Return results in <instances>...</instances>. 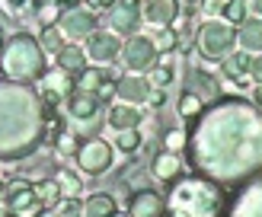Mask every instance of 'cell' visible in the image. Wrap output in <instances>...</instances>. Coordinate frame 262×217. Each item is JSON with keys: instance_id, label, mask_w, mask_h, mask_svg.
Masks as SVG:
<instances>
[{"instance_id": "30bf717a", "label": "cell", "mask_w": 262, "mask_h": 217, "mask_svg": "<svg viewBox=\"0 0 262 217\" xmlns=\"http://www.w3.org/2000/svg\"><path fill=\"white\" fill-rule=\"evenodd\" d=\"M144 19V13L138 7V0H119L112 10H109V26L112 32H122V35H131L138 32V22Z\"/></svg>"}, {"instance_id": "f6af8a7d", "label": "cell", "mask_w": 262, "mask_h": 217, "mask_svg": "<svg viewBox=\"0 0 262 217\" xmlns=\"http://www.w3.org/2000/svg\"><path fill=\"white\" fill-rule=\"evenodd\" d=\"M29 0H10V7H26Z\"/></svg>"}, {"instance_id": "52a82bcc", "label": "cell", "mask_w": 262, "mask_h": 217, "mask_svg": "<svg viewBox=\"0 0 262 217\" xmlns=\"http://www.w3.org/2000/svg\"><path fill=\"white\" fill-rule=\"evenodd\" d=\"M74 93H77V80H74V74L61 70V67L45 70V77H42V96H45L48 106H58L61 99H71Z\"/></svg>"}, {"instance_id": "7a4b0ae2", "label": "cell", "mask_w": 262, "mask_h": 217, "mask_svg": "<svg viewBox=\"0 0 262 217\" xmlns=\"http://www.w3.org/2000/svg\"><path fill=\"white\" fill-rule=\"evenodd\" d=\"M0 58H4L0 67H4V74L10 80L29 83V80L45 77V48L29 35H13Z\"/></svg>"}, {"instance_id": "484cf974", "label": "cell", "mask_w": 262, "mask_h": 217, "mask_svg": "<svg viewBox=\"0 0 262 217\" xmlns=\"http://www.w3.org/2000/svg\"><path fill=\"white\" fill-rule=\"evenodd\" d=\"M45 122H48V128H45V140H48V144H58V140L68 134V128H64V118H58V112H48V115H45Z\"/></svg>"}, {"instance_id": "e575fe53", "label": "cell", "mask_w": 262, "mask_h": 217, "mask_svg": "<svg viewBox=\"0 0 262 217\" xmlns=\"http://www.w3.org/2000/svg\"><path fill=\"white\" fill-rule=\"evenodd\" d=\"M250 77L262 86V55H259V58H253V64H250Z\"/></svg>"}, {"instance_id": "d6986e66", "label": "cell", "mask_w": 262, "mask_h": 217, "mask_svg": "<svg viewBox=\"0 0 262 217\" xmlns=\"http://www.w3.org/2000/svg\"><path fill=\"white\" fill-rule=\"evenodd\" d=\"M119 211L112 195H90L86 204H83V217H112Z\"/></svg>"}, {"instance_id": "83f0119b", "label": "cell", "mask_w": 262, "mask_h": 217, "mask_svg": "<svg viewBox=\"0 0 262 217\" xmlns=\"http://www.w3.org/2000/svg\"><path fill=\"white\" fill-rule=\"evenodd\" d=\"M115 147H119L122 153H135L141 147V134H138V128H131V131H119L115 134Z\"/></svg>"}, {"instance_id": "f546056e", "label": "cell", "mask_w": 262, "mask_h": 217, "mask_svg": "<svg viewBox=\"0 0 262 217\" xmlns=\"http://www.w3.org/2000/svg\"><path fill=\"white\" fill-rule=\"evenodd\" d=\"M64 45H68V42H64V32L58 29V26H48V29H42V48H48V51H55V55H58Z\"/></svg>"}, {"instance_id": "e0dca14e", "label": "cell", "mask_w": 262, "mask_h": 217, "mask_svg": "<svg viewBox=\"0 0 262 217\" xmlns=\"http://www.w3.org/2000/svg\"><path fill=\"white\" fill-rule=\"evenodd\" d=\"M55 58H58V67L68 70V74H74V77L80 74V70H86V51L77 45V42H68Z\"/></svg>"}, {"instance_id": "d6a6232c", "label": "cell", "mask_w": 262, "mask_h": 217, "mask_svg": "<svg viewBox=\"0 0 262 217\" xmlns=\"http://www.w3.org/2000/svg\"><path fill=\"white\" fill-rule=\"evenodd\" d=\"M4 188H7V198H13V195H19V191H26V188H32L26 179H10V182H4Z\"/></svg>"}, {"instance_id": "8d00e7d4", "label": "cell", "mask_w": 262, "mask_h": 217, "mask_svg": "<svg viewBox=\"0 0 262 217\" xmlns=\"http://www.w3.org/2000/svg\"><path fill=\"white\" fill-rule=\"evenodd\" d=\"M86 4L93 7V10H112L115 4H119V0H86Z\"/></svg>"}, {"instance_id": "4316f807", "label": "cell", "mask_w": 262, "mask_h": 217, "mask_svg": "<svg viewBox=\"0 0 262 217\" xmlns=\"http://www.w3.org/2000/svg\"><path fill=\"white\" fill-rule=\"evenodd\" d=\"M179 115L182 118H199L202 115V99L195 93H182L179 96Z\"/></svg>"}, {"instance_id": "7bdbcfd3", "label": "cell", "mask_w": 262, "mask_h": 217, "mask_svg": "<svg viewBox=\"0 0 262 217\" xmlns=\"http://www.w3.org/2000/svg\"><path fill=\"white\" fill-rule=\"evenodd\" d=\"M256 109H259V112H262V86H259V89H256Z\"/></svg>"}, {"instance_id": "7c38bea8", "label": "cell", "mask_w": 262, "mask_h": 217, "mask_svg": "<svg viewBox=\"0 0 262 217\" xmlns=\"http://www.w3.org/2000/svg\"><path fill=\"white\" fill-rule=\"evenodd\" d=\"M141 13H144V19L150 26L163 29V26H173V19L179 16V4L176 0H144Z\"/></svg>"}, {"instance_id": "f35d334b", "label": "cell", "mask_w": 262, "mask_h": 217, "mask_svg": "<svg viewBox=\"0 0 262 217\" xmlns=\"http://www.w3.org/2000/svg\"><path fill=\"white\" fill-rule=\"evenodd\" d=\"M224 0H208V10H211V13H224Z\"/></svg>"}, {"instance_id": "9c48e42d", "label": "cell", "mask_w": 262, "mask_h": 217, "mask_svg": "<svg viewBox=\"0 0 262 217\" xmlns=\"http://www.w3.org/2000/svg\"><path fill=\"white\" fill-rule=\"evenodd\" d=\"M154 93V83L147 80V77H141V74H125L115 80V96L131 102V106H141V102H147Z\"/></svg>"}, {"instance_id": "ab89813d", "label": "cell", "mask_w": 262, "mask_h": 217, "mask_svg": "<svg viewBox=\"0 0 262 217\" xmlns=\"http://www.w3.org/2000/svg\"><path fill=\"white\" fill-rule=\"evenodd\" d=\"M0 217H13V211H10V201H7V198H0Z\"/></svg>"}, {"instance_id": "4dcf8cb0", "label": "cell", "mask_w": 262, "mask_h": 217, "mask_svg": "<svg viewBox=\"0 0 262 217\" xmlns=\"http://www.w3.org/2000/svg\"><path fill=\"white\" fill-rule=\"evenodd\" d=\"M55 208L61 211V217H83V204H80V198H61Z\"/></svg>"}, {"instance_id": "2e32d148", "label": "cell", "mask_w": 262, "mask_h": 217, "mask_svg": "<svg viewBox=\"0 0 262 217\" xmlns=\"http://www.w3.org/2000/svg\"><path fill=\"white\" fill-rule=\"evenodd\" d=\"M182 160H179V153H169V150H163V153H157V160H154V176L160 179V182H176V179L182 176Z\"/></svg>"}, {"instance_id": "277c9868", "label": "cell", "mask_w": 262, "mask_h": 217, "mask_svg": "<svg viewBox=\"0 0 262 217\" xmlns=\"http://www.w3.org/2000/svg\"><path fill=\"white\" fill-rule=\"evenodd\" d=\"M122 61H125L128 74H150V67L160 61V51H157L154 38L131 35L128 42H125V48H122Z\"/></svg>"}, {"instance_id": "1f68e13d", "label": "cell", "mask_w": 262, "mask_h": 217, "mask_svg": "<svg viewBox=\"0 0 262 217\" xmlns=\"http://www.w3.org/2000/svg\"><path fill=\"white\" fill-rule=\"evenodd\" d=\"M163 147H166L169 153H179L182 147H189V137H186V131H169V134L163 137Z\"/></svg>"}, {"instance_id": "ee69618b", "label": "cell", "mask_w": 262, "mask_h": 217, "mask_svg": "<svg viewBox=\"0 0 262 217\" xmlns=\"http://www.w3.org/2000/svg\"><path fill=\"white\" fill-rule=\"evenodd\" d=\"M58 4H61V7H77L80 0H58Z\"/></svg>"}, {"instance_id": "ffe728a7", "label": "cell", "mask_w": 262, "mask_h": 217, "mask_svg": "<svg viewBox=\"0 0 262 217\" xmlns=\"http://www.w3.org/2000/svg\"><path fill=\"white\" fill-rule=\"evenodd\" d=\"M74 80H77V89H80V93H99L102 83H109V77H106V70H99V67H86V70L77 74Z\"/></svg>"}, {"instance_id": "9a60e30c", "label": "cell", "mask_w": 262, "mask_h": 217, "mask_svg": "<svg viewBox=\"0 0 262 217\" xmlns=\"http://www.w3.org/2000/svg\"><path fill=\"white\" fill-rule=\"evenodd\" d=\"M237 42H240V48L246 51V55H262V16L246 19V22L240 26Z\"/></svg>"}, {"instance_id": "ac0fdd59", "label": "cell", "mask_w": 262, "mask_h": 217, "mask_svg": "<svg viewBox=\"0 0 262 217\" xmlns=\"http://www.w3.org/2000/svg\"><path fill=\"white\" fill-rule=\"evenodd\" d=\"M250 64H253V58L240 48V51H230V55L221 61V70H224L227 80H243V77L250 74Z\"/></svg>"}, {"instance_id": "5b68a950", "label": "cell", "mask_w": 262, "mask_h": 217, "mask_svg": "<svg viewBox=\"0 0 262 217\" xmlns=\"http://www.w3.org/2000/svg\"><path fill=\"white\" fill-rule=\"evenodd\" d=\"M74 157H77V163H80V170L86 176H99L112 166V147L102 137H86V140H80V147H77Z\"/></svg>"}, {"instance_id": "7402d4cb", "label": "cell", "mask_w": 262, "mask_h": 217, "mask_svg": "<svg viewBox=\"0 0 262 217\" xmlns=\"http://www.w3.org/2000/svg\"><path fill=\"white\" fill-rule=\"evenodd\" d=\"M58 185H61V195L64 198H80V191H83V182H80V176L71 173V170H58Z\"/></svg>"}, {"instance_id": "b9f144b4", "label": "cell", "mask_w": 262, "mask_h": 217, "mask_svg": "<svg viewBox=\"0 0 262 217\" xmlns=\"http://www.w3.org/2000/svg\"><path fill=\"white\" fill-rule=\"evenodd\" d=\"M42 217H61V211H58V208H45Z\"/></svg>"}, {"instance_id": "8fae6325", "label": "cell", "mask_w": 262, "mask_h": 217, "mask_svg": "<svg viewBox=\"0 0 262 217\" xmlns=\"http://www.w3.org/2000/svg\"><path fill=\"white\" fill-rule=\"evenodd\" d=\"M128 214H131V217H163V214H166V204H163V198L157 195L154 188H141V191H135V195H131Z\"/></svg>"}, {"instance_id": "44dd1931", "label": "cell", "mask_w": 262, "mask_h": 217, "mask_svg": "<svg viewBox=\"0 0 262 217\" xmlns=\"http://www.w3.org/2000/svg\"><path fill=\"white\" fill-rule=\"evenodd\" d=\"M35 198L45 204V208H55V204L64 198L61 195V185H58V179H45V182H38L35 185Z\"/></svg>"}, {"instance_id": "74e56055", "label": "cell", "mask_w": 262, "mask_h": 217, "mask_svg": "<svg viewBox=\"0 0 262 217\" xmlns=\"http://www.w3.org/2000/svg\"><path fill=\"white\" fill-rule=\"evenodd\" d=\"M163 99H166V93H163L160 86H154V93H150V99H147V102H150V106H163Z\"/></svg>"}, {"instance_id": "f1b7e54d", "label": "cell", "mask_w": 262, "mask_h": 217, "mask_svg": "<svg viewBox=\"0 0 262 217\" xmlns=\"http://www.w3.org/2000/svg\"><path fill=\"white\" fill-rule=\"evenodd\" d=\"M35 7H38V22H42L45 29L61 22V4H58V0H55V4H35Z\"/></svg>"}, {"instance_id": "bcb514c9", "label": "cell", "mask_w": 262, "mask_h": 217, "mask_svg": "<svg viewBox=\"0 0 262 217\" xmlns=\"http://www.w3.org/2000/svg\"><path fill=\"white\" fill-rule=\"evenodd\" d=\"M4 48H7V45H4V35H0V55H4Z\"/></svg>"}, {"instance_id": "ba28073f", "label": "cell", "mask_w": 262, "mask_h": 217, "mask_svg": "<svg viewBox=\"0 0 262 217\" xmlns=\"http://www.w3.org/2000/svg\"><path fill=\"white\" fill-rule=\"evenodd\" d=\"M122 38H119V32H93L86 38V58H93V61H99V64H109V61H115L122 55Z\"/></svg>"}, {"instance_id": "d4e9b609", "label": "cell", "mask_w": 262, "mask_h": 217, "mask_svg": "<svg viewBox=\"0 0 262 217\" xmlns=\"http://www.w3.org/2000/svg\"><path fill=\"white\" fill-rule=\"evenodd\" d=\"M154 45H157V51H160V55H166V51H173V48L179 45V35H176V29H173V26H163V29L154 35Z\"/></svg>"}, {"instance_id": "8992f818", "label": "cell", "mask_w": 262, "mask_h": 217, "mask_svg": "<svg viewBox=\"0 0 262 217\" xmlns=\"http://www.w3.org/2000/svg\"><path fill=\"white\" fill-rule=\"evenodd\" d=\"M96 13L86 10V7H68L61 13V22L58 29L64 32V38H71V42H77V38H90L96 32Z\"/></svg>"}, {"instance_id": "836d02e7", "label": "cell", "mask_w": 262, "mask_h": 217, "mask_svg": "<svg viewBox=\"0 0 262 217\" xmlns=\"http://www.w3.org/2000/svg\"><path fill=\"white\" fill-rule=\"evenodd\" d=\"M61 153H77V147H80V140H77L74 134H64L61 140H58V144H55Z\"/></svg>"}, {"instance_id": "3957f363", "label": "cell", "mask_w": 262, "mask_h": 217, "mask_svg": "<svg viewBox=\"0 0 262 217\" xmlns=\"http://www.w3.org/2000/svg\"><path fill=\"white\" fill-rule=\"evenodd\" d=\"M233 45H237V32H233L230 22H217V19H208L202 29H199V48L205 58H217L224 61Z\"/></svg>"}, {"instance_id": "6da1fadb", "label": "cell", "mask_w": 262, "mask_h": 217, "mask_svg": "<svg viewBox=\"0 0 262 217\" xmlns=\"http://www.w3.org/2000/svg\"><path fill=\"white\" fill-rule=\"evenodd\" d=\"M221 191L205 179H182L166 201V217H217Z\"/></svg>"}, {"instance_id": "4fadbf2b", "label": "cell", "mask_w": 262, "mask_h": 217, "mask_svg": "<svg viewBox=\"0 0 262 217\" xmlns=\"http://www.w3.org/2000/svg\"><path fill=\"white\" fill-rule=\"evenodd\" d=\"M68 109H71V115L77 122H93L96 115H99V109H102V102H99V96L96 93H77L68 99Z\"/></svg>"}, {"instance_id": "d590c367", "label": "cell", "mask_w": 262, "mask_h": 217, "mask_svg": "<svg viewBox=\"0 0 262 217\" xmlns=\"http://www.w3.org/2000/svg\"><path fill=\"white\" fill-rule=\"evenodd\" d=\"M112 83H115V80H109V83H102V89H99V93H96V96H99V102H109V99H112V93H115V86H112Z\"/></svg>"}, {"instance_id": "60d3db41", "label": "cell", "mask_w": 262, "mask_h": 217, "mask_svg": "<svg viewBox=\"0 0 262 217\" xmlns=\"http://www.w3.org/2000/svg\"><path fill=\"white\" fill-rule=\"evenodd\" d=\"M246 4H250V10L256 13V16H262V0H246Z\"/></svg>"}, {"instance_id": "cb8c5ba5", "label": "cell", "mask_w": 262, "mask_h": 217, "mask_svg": "<svg viewBox=\"0 0 262 217\" xmlns=\"http://www.w3.org/2000/svg\"><path fill=\"white\" fill-rule=\"evenodd\" d=\"M147 80H150L154 86L166 89L169 83H173V67H169V61H157L154 67H150V77H147Z\"/></svg>"}, {"instance_id": "603a6c76", "label": "cell", "mask_w": 262, "mask_h": 217, "mask_svg": "<svg viewBox=\"0 0 262 217\" xmlns=\"http://www.w3.org/2000/svg\"><path fill=\"white\" fill-rule=\"evenodd\" d=\"M246 13H250V4L246 0H227V7H224V19L230 22V26H243L246 19Z\"/></svg>"}, {"instance_id": "5bb4252c", "label": "cell", "mask_w": 262, "mask_h": 217, "mask_svg": "<svg viewBox=\"0 0 262 217\" xmlns=\"http://www.w3.org/2000/svg\"><path fill=\"white\" fill-rule=\"evenodd\" d=\"M141 118H144V112L138 106H131V102L109 109V128H115V131H131V128L141 125Z\"/></svg>"}]
</instances>
